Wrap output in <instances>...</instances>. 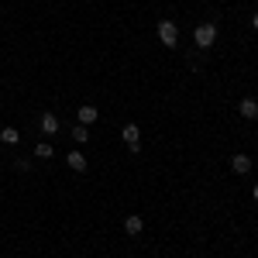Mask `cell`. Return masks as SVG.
<instances>
[{"label":"cell","mask_w":258,"mask_h":258,"mask_svg":"<svg viewBox=\"0 0 258 258\" xmlns=\"http://www.w3.org/2000/svg\"><path fill=\"white\" fill-rule=\"evenodd\" d=\"M193 41H197V48H210L214 41H217V24H200L197 31H193Z\"/></svg>","instance_id":"1"},{"label":"cell","mask_w":258,"mask_h":258,"mask_svg":"<svg viewBox=\"0 0 258 258\" xmlns=\"http://www.w3.org/2000/svg\"><path fill=\"white\" fill-rule=\"evenodd\" d=\"M159 41L165 45V48H176V41H179L176 21H159Z\"/></svg>","instance_id":"2"},{"label":"cell","mask_w":258,"mask_h":258,"mask_svg":"<svg viewBox=\"0 0 258 258\" xmlns=\"http://www.w3.org/2000/svg\"><path fill=\"white\" fill-rule=\"evenodd\" d=\"M120 138L127 141V148H131V152H138V148H141V131H138V124H124V127H120Z\"/></svg>","instance_id":"3"},{"label":"cell","mask_w":258,"mask_h":258,"mask_svg":"<svg viewBox=\"0 0 258 258\" xmlns=\"http://www.w3.org/2000/svg\"><path fill=\"white\" fill-rule=\"evenodd\" d=\"M238 114H241V117H244V120H255V117H258V100L244 97V100H241V103H238Z\"/></svg>","instance_id":"4"},{"label":"cell","mask_w":258,"mask_h":258,"mask_svg":"<svg viewBox=\"0 0 258 258\" xmlns=\"http://www.w3.org/2000/svg\"><path fill=\"white\" fill-rule=\"evenodd\" d=\"M38 127H41V135H55V131H59V117H55V114H41Z\"/></svg>","instance_id":"5"},{"label":"cell","mask_w":258,"mask_h":258,"mask_svg":"<svg viewBox=\"0 0 258 258\" xmlns=\"http://www.w3.org/2000/svg\"><path fill=\"white\" fill-rule=\"evenodd\" d=\"M124 231H127V234H141V231H145V220H141L138 214H127V217H124Z\"/></svg>","instance_id":"6"},{"label":"cell","mask_w":258,"mask_h":258,"mask_svg":"<svg viewBox=\"0 0 258 258\" xmlns=\"http://www.w3.org/2000/svg\"><path fill=\"white\" fill-rule=\"evenodd\" d=\"M97 117H100V110L93 107V103H83V107H80V124H86V127H90Z\"/></svg>","instance_id":"7"},{"label":"cell","mask_w":258,"mask_h":258,"mask_svg":"<svg viewBox=\"0 0 258 258\" xmlns=\"http://www.w3.org/2000/svg\"><path fill=\"white\" fill-rule=\"evenodd\" d=\"M66 162H69V169H73V172H86V159H83V152H69Z\"/></svg>","instance_id":"8"},{"label":"cell","mask_w":258,"mask_h":258,"mask_svg":"<svg viewBox=\"0 0 258 258\" xmlns=\"http://www.w3.org/2000/svg\"><path fill=\"white\" fill-rule=\"evenodd\" d=\"M231 169H234L238 176H244V172H251V159H248V155H234V159H231Z\"/></svg>","instance_id":"9"},{"label":"cell","mask_w":258,"mask_h":258,"mask_svg":"<svg viewBox=\"0 0 258 258\" xmlns=\"http://www.w3.org/2000/svg\"><path fill=\"white\" fill-rule=\"evenodd\" d=\"M0 141H4V145H18L21 131H18V127H4V131H0Z\"/></svg>","instance_id":"10"},{"label":"cell","mask_w":258,"mask_h":258,"mask_svg":"<svg viewBox=\"0 0 258 258\" xmlns=\"http://www.w3.org/2000/svg\"><path fill=\"white\" fill-rule=\"evenodd\" d=\"M73 141H76V145H86V141H90V131H86V124H76V127H73Z\"/></svg>","instance_id":"11"},{"label":"cell","mask_w":258,"mask_h":258,"mask_svg":"<svg viewBox=\"0 0 258 258\" xmlns=\"http://www.w3.org/2000/svg\"><path fill=\"white\" fill-rule=\"evenodd\" d=\"M35 155H38V159H52V145H48V141L35 145Z\"/></svg>","instance_id":"12"},{"label":"cell","mask_w":258,"mask_h":258,"mask_svg":"<svg viewBox=\"0 0 258 258\" xmlns=\"http://www.w3.org/2000/svg\"><path fill=\"white\" fill-rule=\"evenodd\" d=\"M14 169H18V172H28V169H31V159H18V162H14Z\"/></svg>","instance_id":"13"},{"label":"cell","mask_w":258,"mask_h":258,"mask_svg":"<svg viewBox=\"0 0 258 258\" xmlns=\"http://www.w3.org/2000/svg\"><path fill=\"white\" fill-rule=\"evenodd\" d=\"M251 24H255V31H258V11H255V18H251Z\"/></svg>","instance_id":"14"},{"label":"cell","mask_w":258,"mask_h":258,"mask_svg":"<svg viewBox=\"0 0 258 258\" xmlns=\"http://www.w3.org/2000/svg\"><path fill=\"white\" fill-rule=\"evenodd\" d=\"M255 203H258V182H255Z\"/></svg>","instance_id":"15"},{"label":"cell","mask_w":258,"mask_h":258,"mask_svg":"<svg viewBox=\"0 0 258 258\" xmlns=\"http://www.w3.org/2000/svg\"><path fill=\"white\" fill-rule=\"evenodd\" d=\"M203 4H210V0H203Z\"/></svg>","instance_id":"16"}]
</instances>
